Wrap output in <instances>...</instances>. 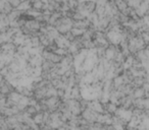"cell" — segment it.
<instances>
[{
	"label": "cell",
	"mask_w": 149,
	"mask_h": 130,
	"mask_svg": "<svg viewBox=\"0 0 149 130\" xmlns=\"http://www.w3.org/2000/svg\"><path fill=\"white\" fill-rule=\"evenodd\" d=\"M15 91V87H13L8 80L3 79V80L1 81V83H0V93L2 94L3 96L8 97V96L10 95L11 93H13Z\"/></svg>",
	"instance_id": "obj_1"
},
{
	"label": "cell",
	"mask_w": 149,
	"mask_h": 130,
	"mask_svg": "<svg viewBox=\"0 0 149 130\" xmlns=\"http://www.w3.org/2000/svg\"><path fill=\"white\" fill-rule=\"evenodd\" d=\"M145 96V89L143 87H139V89H136L134 91V94H133V97L134 99H144Z\"/></svg>",
	"instance_id": "obj_2"
},
{
	"label": "cell",
	"mask_w": 149,
	"mask_h": 130,
	"mask_svg": "<svg viewBox=\"0 0 149 130\" xmlns=\"http://www.w3.org/2000/svg\"><path fill=\"white\" fill-rule=\"evenodd\" d=\"M116 7H118V9L120 11V12H123L125 9L129 7L127 1H120V0H116Z\"/></svg>",
	"instance_id": "obj_3"
},
{
	"label": "cell",
	"mask_w": 149,
	"mask_h": 130,
	"mask_svg": "<svg viewBox=\"0 0 149 130\" xmlns=\"http://www.w3.org/2000/svg\"><path fill=\"white\" fill-rule=\"evenodd\" d=\"M86 9L90 13L94 12L96 9V1H86Z\"/></svg>",
	"instance_id": "obj_4"
},
{
	"label": "cell",
	"mask_w": 149,
	"mask_h": 130,
	"mask_svg": "<svg viewBox=\"0 0 149 130\" xmlns=\"http://www.w3.org/2000/svg\"><path fill=\"white\" fill-rule=\"evenodd\" d=\"M43 117H44V113L36 114V115L33 117V120H34V122H35V124H37V125L43 124Z\"/></svg>",
	"instance_id": "obj_5"
},
{
	"label": "cell",
	"mask_w": 149,
	"mask_h": 130,
	"mask_svg": "<svg viewBox=\"0 0 149 130\" xmlns=\"http://www.w3.org/2000/svg\"><path fill=\"white\" fill-rule=\"evenodd\" d=\"M86 31H87V30H81V29H76V28H72V31H70V33L74 35V38H77V37H82Z\"/></svg>",
	"instance_id": "obj_6"
},
{
	"label": "cell",
	"mask_w": 149,
	"mask_h": 130,
	"mask_svg": "<svg viewBox=\"0 0 149 130\" xmlns=\"http://www.w3.org/2000/svg\"><path fill=\"white\" fill-rule=\"evenodd\" d=\"M25 112L29 114L30 116H32V117H34L38 113L36 107H33V106H27V108L25 109Z\"/></svg>",
	"instance_id": "obj_7"
},
{
	"label": "cell",
	"mask_w": 149,
	"mask_h": 130,
	"mask_svg": "<svg viewBox=\"0 0 149 130\" xmlns=\"http://www.w3.org/2000/svg\"><path fill=\"white\" fill-rule=\"evenodd\" d=\"M127 3H128V6L129 7H131V8H133V9H137L141 5L142 1H138V0H133V1H127Z\"/></svg>",
	"instance_id": "obj_8"
},
{
	"label": "cell",
	"mask_w": 149,
	"mask_h": 130,
	"mask_svg": "<svg viewBox=\"0 0 149 130\" xmlns=\"http://www.w3.org/2000/svg\"><path fill=\"white\" fill-rule=\"evenodd\" d=\"M22 2H23V1H19V0H13V1H9V3H10V5L13 6V9L19 8V5L22 4Z\"/></svg>",
	"instance_id": "obj_9"
}]
</instances>
